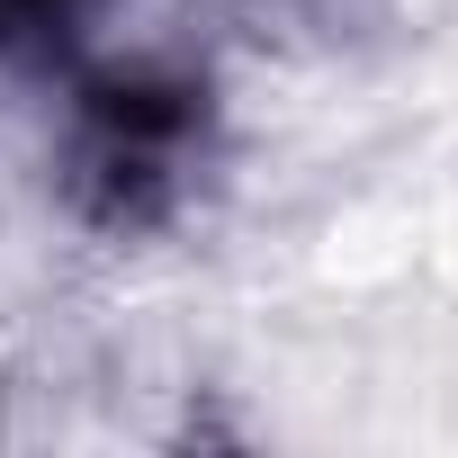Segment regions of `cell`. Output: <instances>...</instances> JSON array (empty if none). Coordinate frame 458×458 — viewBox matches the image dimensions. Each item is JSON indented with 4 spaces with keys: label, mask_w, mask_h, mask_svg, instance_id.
I'll return each mask as SVG.
<instances>
[{
    "label": "cell",
    "mask_w": 458,
    "mask_h": 458,
    "mask_svg": "<svg viewBox=\"0 0 458 458\" xmlns=\"http://www.w3.org/2000/svg\"><path fill=\"white\" fill-rule=\"evenodd\" d=\"M99 0H0V64H46L81 37Z\"/></svg>",
    "instance_id": "7a4b0ae2"
},
{
    "label": "cell",
    "mask_w": 458,
    "mask_h": 458,
    "mask_svg": "<svg viewBox=\"0 0 458 458\" xmlns=\"http://www.w3.org/2000/svg\"><path fill=\"white\" fill-rule=\"evenodd\" d=\"M207 81L162 72V64H117L72 90V198L90 225L144 234L162 225L207 153Z\"/></svg>",
    "instance_id": "6da1fadb"
}]
</instances>
